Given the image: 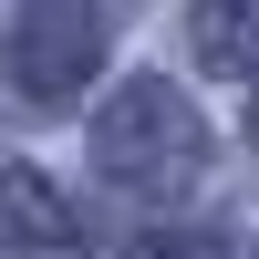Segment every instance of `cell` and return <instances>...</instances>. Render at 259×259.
Masks as SVG:
<instances>
[{
    "label": "cell",
    "mask_w": 259,
    "mask_h": 259,
    "mask_svg": "<svg viewBox=\"0 0 259 259\" xmlns=\"http://www.w3.org/2000/svg\"><path fill=\"white\" fill-rule=\"evenodd\" d=\"M104 166H114L124 187H177L187 166H197V124H187V104L166 94V83H135V94L104 114Z\"/></svg>",
    "instance_id": "obj_1"
},
{
    "label": "cell",
    "mask_w": 259,
    "mask_h": 259,
    "mask_svg": "<svg viewBox=\"0 0 259 259\" xmlns=\"http://www.w3.org/2000/svg\"><path fill=\"white\" fill-rule=\"evenodd\" d=\"M94 52H104V31H94V11H73V0H41V11H21V31H11V73H21V94H73L83 73H94Z\"/></svg>",
    "instance_id": "obj_2"
},
{
    "label": "cell",
    "mask_w": 259,
    "mask_h": 259,
    "mask_svg": "<svg viewBox=\"0 0 259 259\" xmlns=\"http://www.w3.org/2000/svg\"><path fill=\"white\" fill-rule=\"evenodd\" d=\"M197 52L218 62V73H239L259 52V0H197Z\"/></svg>",
    "instance_id": "obj_3"
},
{
    "label": "cell",
    "mask_w": 259,
    "mask_h": 259,
    "mask_svg": "<svg viewBox=\"0 0 259 259\" xmlns=\"http://www.w3.org/2000/svg\"><path fill=\"white\" fill-rule=\"evenodd\" d=\"M0 228H31V239H62V207H52V187L41 177H0Z\"/></svg>",
    "instance_id": "obj_4"
}]
</instances>
